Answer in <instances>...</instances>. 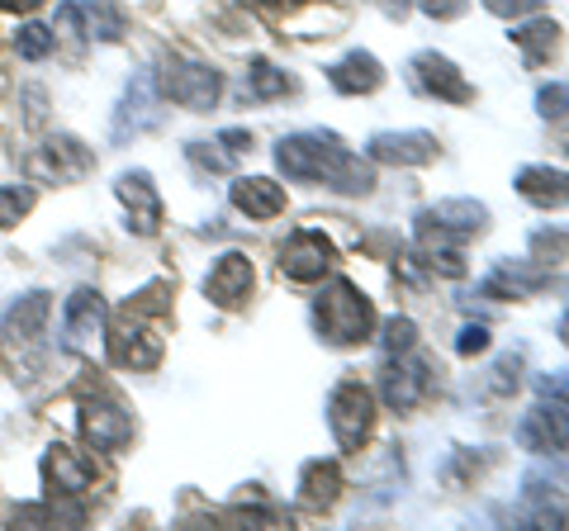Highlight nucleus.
<instances>
[{
	"instance_id": "72a5a7b5",
	"label": "nucleus",
	"mask_w": 569,
	"mask_h": 531,
	"mask_svg": "<svg viewBox=\"0 0 569 531\" xmlns=\"http://www.w3.org/2000/svg\"><path fill=\"white\" fill-rule=\"evenodd\" d=\"M537 110H541L550 123L569 119V86H541V96H537Z\"/></svg>"
},
{
	"instance_id": "473e14b6",
	"label": "nucleus",
	"mask_w": 569,
	"mask_h": 531,
	"mask_svg": "<svg viewBox=\"0 0 569 531\" xmlns=\"http://www.w3.org/2000/svg\"><path fill=\"white\" fill-rule=\"evenodd\" d=\"M186 157L194 167H204V171H228V167H233V152H228V148L219 152V143H190Z\"/></svg>"
},
{
	"instance_id": "7ed1b4c3",
	"label": "nucleus",
	"mask_w": 569,
	"mask_h": 531,
	"mask_svg": "<svg viewBox=\"0 0 569 531\" xmlns=\"http://www.w3.org/2000/svg\"><path fill=\"white\" fill-rule=\"evenodd\" d=\"M313 328L323 332V342L332 347H351L370 338V328H376V309H370V299L351 285V280H332V285L313 299Z\"/></svg>"
},
{
	"instance_id": "c9c22d12",
	"label": "nucleus",
	"mask_w": 569,
	"mask_h": 531,
	"mask_svg": "<svg viewBox=\"0 0 569 531\" xmlns=\"http://www.w3.org/2000/svg\"><path fill=\"white\" fill-rule=\"evenodd\" d=\"M456 351L460 357H479V351H489V328L485 323H466L456 338Z\"/></svg>"
},
{
	"instance_id": "f03ea898",
	"label": "nucleus",
	"mask_w": 569,
	"mask_h": 531,
	"mask_svg": "<svg viewBox=\"0 0 569 531\" xmlns=\"http://www.w3.org/2000/svg\"><path fill=\"white\" fill-rule=\"evenodd\" d=\"M167 309V280H157L142 294H133L123 313L114 318V332H110V361L123 370H152L162 361V332L148 328V318H157Z\"/></svg>"
},
{
	"instance_id": "4be33fe9",
	"label": "nucleus",
	"mask_w": 569,
	"mask_h": 531,
	"mask_svg": "<svg viewBox=\"0 0 569 531\" xmlns=\"http://www.w3.org/2000/svg\"><path fill=\"white\" fill-rule=\"evenodd\" d=\"M328 81H332V91H342V96H370V91H380L385 67H380L376 52H361V48H356V52H347L342 62H332Z\"/></svg>"
},
{
	"instance_id": "9b49d317",
	"label": "nucleus",
	"mask_w": 569,
	"mask_h": 531,
	"mask_svg": "<svg viewBox=\"0 0 569 531\" xmlns=\"http://www.w3.org/2000/svg\"><path fill=\"white\" fill-rule=\"evenodd\" d=\"M518 447L537 455H560L569 451V403L546 399L518 422Z\"/></svg>"
},
{
	"instance_id": "6e6552de",
	"label": "nucleus",
	"mask_w": 569,
	"mask_h": 531,
	"mask_svg": "<svg viewBox=\"0 0 569 531\" xmlns=\"http://www.w3.org/2000/svg\"><path fill=\"white\" fill-rule=\"evenodd\" d=\"M162 91H157V81L148 77V72H138L129 86H123V100H119V110H114V143H129V138H138V133H148V129H157L162 123Z\"/></svg>"
},
{
	"instance_id": "6ab92c4d",
	"label": "nucleus",
	"mask_w": 569,
	"mask_h": 531,
	"mask_svg": "<svg viewBox=\"0 0 569 531\" xmlns=\"http://www.w3.org/2000/svg\"><path fill=\"white\" fill-rule=\"evenodd\" d=\"M48 313H52V294L48 290H29L20 304H10L6 309V318H0V342H33L43 332V323H48Z\"/></svg>"
},
{
	"instance_id": "c85d7f7f",
	"label": "nucleus",
	"mask_w": 569,
	"mask_h": 531,
	"mask_svg": "<svg viewBox=\"0 0 569 531\" xmlns=\"http://www.w3.org/2000/svg\"><path fill=\"white\" fill-rule=\"evenodd\" d=\"M531 261L537 266L569 261V228H537V233H531Z\"/></svg>"
},
{
	"instance_id": "f257e3e1",
	"label": "nucleus",
	"mask_w": 569,
	"mask_h": 531,
	"mask_svg": "<svg viewBox=\"0 0 569 531\" xmlns=\"http://www.w3.org/2000/svg\"><path fill=\"white\" fill-rule=\"evenodd\" d=\"M276 167L290 181H318L332 186L337 194H370L376 190V171L361 157H351L332 133H290L276 143Z\"/></svg>"
},
{
	"instance_id": "a211bd4d",
	"label": "nucleus",
	"mask_w": 569,
	"mask_h": 531,
	"mask_svg": "<svg viewBox=\"0 0 569 531\" xmlns=\"http://www.w3.org/2000/svg\"><path fill=\"white\" fill-rule=\"evenodd\" d=\"M370 152V162H380V167H427V162H437V138L432 133H376L366 143Z\"/></svg>"
},
{
	"instance_id": "39448f33",
	"label": "nucleus",
	"mask_w": 569,
	"mask_h": 531,
	"mask_svg": "<svg viewBox=\"0 0 569 531\" xmlns=\"http://www.w3.org/2000/svg\"><path fill=\"white\" fill-rule=\"evenodd\" d=\"M328 428L342 451H361L370 428H376V394L361 380H342L328 399Z\"/></svg>"
},
{
	"instance_id": "412c9836",
	"label": "nucleus",
	"mask_w": 569,
	"mask_h": 531,
	"mask_svg": "<svg viewBox=\"0 0 569 531\" xmlns=\"http://www.w3.org/2000/svg\"><path fill=\"white\" fill-rule=\"evenodd\" d=\"M228 194H233V209H238V214L257 219V223L284 214V186L266 181V176H242V181H233V190H228Z\"/></svg>"
},
{
	"instance_id": "a878e982",
	"label": "nucleus",
	"mask_w": 569,
	"mask_h": 531,
	"mask_svg": "<svg viewBox=\"0 0 569 531\" xmlns=\"http://www.w3.org/2000/svg\"><path fill=\"white\" fill-rule=\"evenodd\" d=\"M427 219L447 228L451 238H479L489 228V209L479 200H441L437 209H427Z\"/></svg>"
},
{
	"instance_id": "ea45409f",
	"label": "nucleus",
	"mask_w": 569,
	"mask_h": 531,
	"mask_svg": "<svg viewBox=\"0 0 569 531\" xmlns=\"http://www.w3.org/2000/svg\"><path fill=\"white\" fill-rule=\"evenodd\" d=\"M219 143H223L228 152L238 157V152H247V148H252V133H247V129H223V133H219Z\"/></svg>"
},
{
	"instance_id": "f8f14e48",
	"label": "nucleus",
	"mask_w": 569,
	"mask_h": 531,
	"mask_svg": "<svg viewBox=\"0 0 569 531\" xmlns=\"http://www.w3.org/2000/svg\"><path fill=\"white\" fill-rule=\"evenodd\" d=\"M67 39H100V43H114L123 33V14L110 6V0H71V6L58 10V24Z\"/></svg>"
},
{
	"instance_id": "cd10ccee",
	"label": "nucleus",
	"mask_w": 569,
	"mask_h": 531,
	"mask_svg": "<svg viewBox=\"0 0 569 531\" xmlns=\"http://www.w3.org/2000/svg\"><path fill=\"white\" fill-rule=\"evenodd\" d=\"M295 81L280 72L271 62H252V72H247V96L252 100H276V96H290Z\"/></svg>"
},
{
	"instance_id": "423d86ee",
	"label": "nucleus",
	"mask_w": 569,
	"mask_h": 531,
	"mask_svg": "<svg viewBox=\"0 0 569 531\" xmlns=\"http://www.w3.org/2000/svg\"><path fill=\"white\" fill-rule=\"evenodd\" d=\"M91 171H96V152L86 143H77V138H67V133L48 138V143L29 157V176L43 181V186H71Z\"/></svg>"
},
{
	"instance_id": "20e7f679",
	"label": "nucleus",
	"mask_w": 569,
	"mask_h": 531,
	"mask_svg": "<svg viewBox=\"0 0 569 531\" xmlns=\"http://www.w3.org/2000/svg\"><path fill=\"white\" fill-rule=\"evenodd\" d=\"M152 81H157V91H162V100L181 104V110H194V114L213 110V104H219V96H223V77L213 72L209 62L181 58V52L162 58V72H157Z\"/></svg>"
},
{
	"instance_id": "c03bdc74",
	"label": "nucleus",
	"mask_w": 569,
	"mask_h": 531,
	"mask_svg": "<svg viewBox=\"0 0 569 531\" xmlns=\"http://www.w3.org/2000/svg\"><path fill=\"white\" fill-rule=\"evenodd\" d=\"M261 6H299V0H261Z\"/></svg>"
},
{
	"instance_id": "5701e85b",
	"label": "nucleus",
	"mask_w": 569,
	"mask_h": 531,
	"mask_svg": "<svg viewBox=\"0 0 569 531\" xmlns=\"http://www.w3.org/2000/svg\"><path fill=\"white\" fill-rule=\"evenodd\" d=\"M546 285V271L541 266H527V261H498L493 266V275L479 285V294H489V299H527V294H537Z\"/></svg>"
},
{
	"instance_id": "f704fd0d",
	"label": "nucleus",
	"mask_w": 569,
	"mask_h": 531,
	"mask_svg": "<svg viewBox=\"0 0 569 531\" xmlns=\"http://www.w3.org/2000/svg\"><path fill=\"white\" fill-rule=\"evenodd\" d=\"M518 370H522V351H508V357L489 370V375H493V380H489L493 394H508V389H518Z\"/></svg>"
},
{
	"instance_id": "dca6fc26",
	"label": "nucleus",
	"mask_w": 569,
	"mask_h": 531,
	"mask_svg": "<svg viewBox=\"0 0 569 531\" xmlns=\"http://www.w3.org/2000/svg\"><path fill=\"white\" fill-rule=\"evenodd\" d=\"M100 332H104V299H100V290L81 285L62 309V342L71 351H86L100 342Z\"/></svg>"
},
{
	"instance_id": "a19ab883",
	"label": "nucleus",
	"mask_w": 569,
	"mask_h": 531,
	"mask_svg": "<svg viewBox=\"0 0 569 531\" xmlns=\"http://www.w3.org/2000/svg\"><path fill=\"white\" fill-rule=\"evenodd\" d=\"M39 6H43V0H0V10H10V14H29Z\"/></svg>"
},
{
	"instance_id": "393cba45",
	"label": "nucleus",
	"mask_w": 569,
	"mask_h": 531,
	"mask_svg": "<svg viewBox=\"0 0 569 531\" xmlns=\"http://www.w3.org/2000/svg\"><path fill=\"white\" fill-rule=\"evenodd\" d=\"M337 493H342V465L337 460H309L305 474H299V503L323 512L337 503Z\"/></svg>"
},
{
	"instance_id": "79ce46f5",
	"label": "nucleus",
	"mask_w": 569,
	"mask_h": 531,
	"mask_svg": "<svg viewBox=\"0 0 569 531\" xmlns=\"http://www.w3.org/2000/svg\"><path fill=\"white\" fill-rule=\"evenodd\" d=\"M380 6H385L389 14H399V20H403V10H408V0H380Z\"/></svg>"
},
{
	"instance_id": "b1692460",
	"label": "nucleus",
	"mask_w": 569,
	"mask_h": 531,
	"mask_svg": "<svg viewBox=\"0 0 569 531\" xmlns=\"http://www.w3.org/2000/svg\"><path fill=\"white\" fill-rule=\"evenodd\" d=\"M518 194L537 209H565L569 204V171L556 167H522L518 171Z\"/></svg>"
},
{
	"instance_id": "f3484780",
	"label": "nucleus",
	"mask_w": 569,
	"mask_h": 531,
	"mask_svg": "<svg viewBox=\"0 0 569 531\" xmlns=\"http://www.w3.org/2000/svg\"><path fill=\"white\" fill-rule=\"evenodd\" d=\"M114 190H119L123 209H129V228L138 238H152L157 228H162V194H157L152 176L148 171H123Z\"/></svg>"
},
{
	"instance_id": "4468645a",
	"label": "nucleus",
	"mask_w": 569,
	"mask_h": 531,
	"mask_svg": "<svg viewBox=\"0 0 569 531\" xmlns=\"http://www.w3.org/2000/svg\"><path fill=\"white\" fill-rule=\"evenodd\" d=\"M43 484H48V499H77V493L96 484V465L81 451L58 441V447L43 451Z\"/></svg>"
},
{
	"instance_id": "37998d69",
	"label": "nucleus",
	"mask_w": 569,
	"mask_h": 531,
	"mask_svg": "<svg viewBox=\"0 0 569 531\" xmlns=\"http://www.w3.org/2000/svg\"><path fill=\"white\" fill-rule=\"evenodd\" d=\"M560 342L569 347V309H565V318H560Z\"/></svg>"
},
{
	"instance_id": "ddd939ff",
	"label": "nucleus",
	"mask_w": 569,
	"mask_h": 531,
	"mask_svg": "<svg viewBox=\"0 0 569 531\" xmlns=\"http://www.w3.org/2000/svg\"><path fill=\"white\" fill-rule=\"evenodd\" d=\"M81 432L96 451H123L133 441V418L114 399H86L81 403Z\"/></svg>"
},
{
	"instance_id": "2eb2a0df",
	"label": "nucleus",
	"mask_w": 569,
	"mask_h": 531,
	"mask_svg": "<svg viewBox=\"0 0 569 531\" xmlns=\"http://www.w3.org/2000/svg\"><path fill=\"white\" fill-rule=\"evenodd\" d=\"M252 261H247L242 252H223L219 261H213V271L204 275V299L213 309H242L247 294H252Z\"/></svg>"
},
{
	"instance_id": "e433bc0d",
	"label": "nucleus",
	"mask_w": 569,
	"mask_h": 531,
	"mask_svg": "<svg viewBox=\"0 0 569 531\" xmlns=\"http://www.w3.org/2000/svg\"><path fill=\"white\" fill-rule=\"evenodd\" d=\"M418 6H422V14H432V20H460L470 0H418Z\"/></svg>"
},
{
	"instance_id": "58836bf2",
	"label": "nucleus",
	"mask_w": 569,
	"mask_h": 531,
	"mask_svg": "<svg viewBox=\"0 0 569 531\" xmlns=\"http://www.w3.org/2000/svg\"><path fill=\"white\" fill-rule=\"evenodd\" d=\"M541 399L569 403V370H556V375H541Z\"/></svg>"
},
{
	"instance_id": "0eeeda50",
	"label": "nucleus",
	"mask_w": 569,
	"mask_h": 531,
	"mask_svg": "<svg viewBox=\"0 0 569 531\" xmlns=\"http://www.w3.org/2000/svg\"><path fill=\"white\" fill-rule=\"evenodd\" d=\"M518 522H522V527H569L565 474H560V480H550L546 470H527V474H522Z\"/></svg>"
},
{
	"instance_id": "1a4fd4ad",
	"label": "nucleus",
	"mask_w": 569,
	"mask_h": 531,
	"mask_svg": "<svg viewBox=\"0 0 569 531\" xmlns=\"http://www.w3.org/2000/svg\"><path fill=\"white\" fill-rule=\"evenodd\" d=\"M408 77H413L418 91L432 96V100H447V104H470L475 100V86L466 81V72H460L451 58H441V52H413Z\"/></svg>"
},
{
	"instance_id": "4c0bfd02",
	"label": "nucleus",
	"mask_w": 569,
	"mask_h": 531,
	"mask_svg": "<svg viewBox=\"0 0 569 531\" xmlns=\"http://www.w3.org/2000/svg\"><path fill=\"white\" fill-rule=\"evenodd\" d=\"M485 10L498 14V20H518V14L537 10V0H485Z\"/></svg>"
},
{
	"instance_id": "2f4dec72",
	"label": "nucleus",
	"mask_w": 569,
	"mask_h": 531,
	"mask_svg": "<svg viewBox=\"0 0 569 531\" xmlns=\"http://www.w3.org/2000/svg\"><path fill=\"white\" fill-rule=\"evenodd\" d=\"M14 48H20V58L43 62L48 52H52V29H43V24H24L20 33H14Z\"/></svg>"
},
{
	"instance_id": "c756f323",
	"label": "nucleus",
	"mask_w": 569,
	"mask_h": 531,
	"mask_svg": "<svg viewBox=\"0 0 569 531\" xmlns=\"http://www.w3.org/2000/svg\"><path fill=\"white\" fill-rule=\"evenodd\" d=\"M418 342V323L413 318H389V323L380 328V347L389 351V357H408Z\"/></svg>"
},
{
	"instance_id": "aec40b11",
	"label": "nucleus",
	"mask_w": 569,
	"mask_h": 531,
	"mask_svg": "<svg viewBox=\"0 0 569 531\" xmlns=\"http://www.w3.org/2000/svg\"><path fill=\"white\" fill-rule=\"evenodd\" d=\"M422 394H427V365H418V361H389V365H385V375H380V399H385L395 413L418 409Z\"/></svg>"
},
{
	"instance_id": "7c9ffc66",
	"label": "nucleus",
	"mask_w": 569,
	"mask_h": 531,
	"mask_svg": "<svg viewBox=\"0 0 569 531\" xmlns=\"http://www.w3.org/2000/svg\"><path fill=\"white\" fill-rule=\"evenodd\" d=\"M33 209V190L29 186H0V228H14Z\"/></svg>"
},
{
	"instance_id": "a18cd8bd",
	"label": "nucleus",
	"mask_w": 569,
	"mask_h": 531,
	"mask_svg": "<svg viewBox=\"0 0 569 531\" xmlns=\"http://www.w3.org/2000/svg\"><path fill=\"white\" fill-rule=\"evenodd\" d=\"M565 152H569V143H565Z\"/></svg>"
},
{
	"instance_id": "bb28decb",
	"label": "nucleus",
	"mask_w": 569,
	"mask_h": 531,
	"mask_svg": "<svg viewBox=\"0 0 569 531\" xmlns=\"http://www.w3.org/2000/svg\"><path fill=\"white\" fill-rule=\"evenodd\" d=\"M512 43L522 48V58L531 67H541L556 58V48H560V24L556 20H531V24H518L512 29Z\"/></svg>"
},
{
	"instance_id": "9d476101",
	"label": "nucleus",
	"mask_w": 569,
	"mask_h": 531,
	"mask_svg": "<svg viewBox=\"0 0 569 531\" xmlns=\"http://www.w3.org/2000/svg\"><path fill=\"white\" fill-rule=\"evenodd\" d=\"M332 242L323 233H313V228H299L290 233V242L280 247V275L284 280H299V285H313V280H323L332 271Z\"/></svg>"
}]
</instances>
